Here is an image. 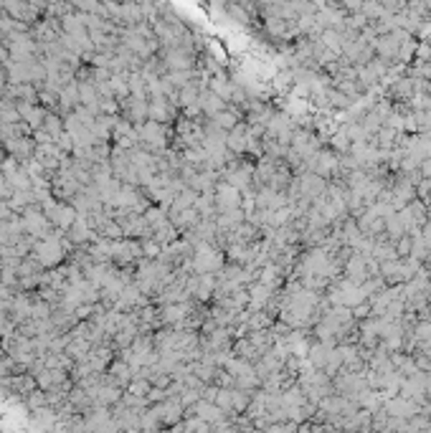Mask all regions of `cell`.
Masks as SVG:
<instances>
[{
  "label": "cell",
  "instance_id": "6da1fadb",
  "mask_svg": "<svg viewBox=\"0 0 431 433\" xmlns=\"http://www.w3.org/2000/svg\"><path fill=\"white\" fill-rule=\"evenodd\" d=\"M216 122H218L221 127H226V129H228V127H236V117H233V114H223V112L216 114Z\"/></svg>",
  "mask_w": 431,
  "mask_h": 433
}]
</instances>
